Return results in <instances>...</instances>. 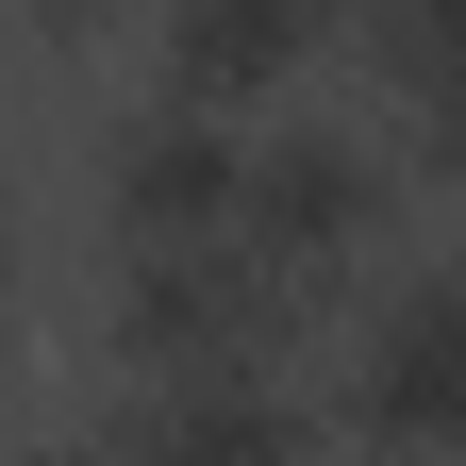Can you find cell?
<instances>
[{"instance_id":"6da1fadb","label":"cell","mask_w":466,"mask_h":466,"mask_svg":"<svg viewBox=\"0 0 466 466\" xmlns=\"http://www.w3.org/2000/svg\"><path fill=\"white\" fill-rule=\"evenodd\" d=\"M300 333V283H283L250 233H184V250H116V350L150 383H217V367H267Z\"/></svg>"},{"instance_id":"7a4b0ae2","label":"cell","mask_w":466,"mask_h":466,"mask_svg":"<svg viewBox=\"0 0 466 466\" xmlns=\"http://www.w3.org/2000/svg\"><path fill=\"white\" fill-rule=\"evenodd\" d=\"M383 217H400V167L367 150V116H250V184H233V233H250V250L300 283L333 267H367L383 250Z\"/></svg>"},{"instance_id":"3957f363","label":"cell","mask_w":466,"mask_h":466,"mask_svg":"<svg viewBox=\"0 0 466 466\" xmlns=\"http://www.w3.org/2000/svg\"><path fill=\"white\" fill-rule=\"evenodd\" d=\"M233 184H250V134H233V116L134 100V116L100 134V217H116V250H184V233H233Z\"/></svg>"},{"instance_id":"277c9868","label":"cell","mask_w":466,"mask_h":466,"mask_svg":"<svg viewBox=\"0 0 466 466\" xmlns=\"http://www.w3.org/2000/svg\"><path fill=\"white\" fill-rule=\"evenodd\" d=\"M350 400H367V433H383V450H466V267L383 283Z\"/></svg>"},{"instance_id":"5b68a950","label":"cell","mask_w":466,"mask_h":466,"mask_svg":"<svg viewBox=\"0 0 466 466\" xmlns=\"http://www.w3.org/2000/svg\"><path fill=\"white\" fill-rule=\"evenodd\" d=\"M116 466H300V400H283L267 367H217V383H134Z\"/></svg>"},{"instance_id":"8992f818","label":"cell","mask_w":466,"mask_h":466,"mask_svg":"<svg viewBox=\"0 0 466 466\" xmlns=\"http://www.w3.org/2000/svg\"><path fill=\"white\" fill-rule=\"evenodd\" d=\"M300 50H317L300 0H184V17H167V84H150V100L233 116V134H250V100H267V84H300Z\"/></svg>"},{"instance_id":"52a82bcc","label":"cell","mask_w":466,"mask_h":466,"mask_svg":"<svg viewBox=\"0 0 466 466\" xmlns=\"http://www.w3.org/2000/svg\"><path fill=\"white\" fill-rule=\"evenodd\" d=\"M0 283H17V184H0Z\"/></svg>"},{"instance_id":"ba28073f","label":"cell","mask_w":466,"mask_h":466,"mask_svg":"<svg viewBox=\"0 0 466 466\" xmlns=\"http://www.w3.org/2000/svg\"><path fill=\"white\" fill-rule=\"evenodd\" d=\"M0 466H67V450H0Z\"/></svg>"}]
</instances>
